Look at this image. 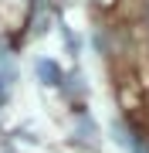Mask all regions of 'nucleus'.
I'll list each match as a JSON object with an SVG mask.
<instances>
[{
	"mask_svg": "<svg viewBox=\"0 0 149 153\" xmlns=\"http://www.w3.org/2000/svg\"><path fill=\"white\" fill-rule=\"evenodd\" d=\"M61 34H65V48H68V55H78V38L68 27H61Z\"/></svg>",
	"mask_w": 149,
	"mask_h": 153,
	"instance_id": "4",
	"label": "nucleus"
},
{
	"mask_svg": "<svg viewBox=\"0 0 149 153\" xmlns=\"http://www.w3.org/2000/svg\"><path fill=\"white\" fill-rule=\"evenodd\" d=\"M34 75H37V82H44V85H65V71H61V65L51 61V58H37Z\"/></svg>",
	"mask_w": 149,
	"mask_h": 153,
	"instance_id": "2",
	"label": "nucleus"
},
{
	"mask_svg": "<svg viewBox=\"0 0 149 153\" xmlns=\"http://www.w3.org/2000/svg\"><path fill=\"white\" fill-rule=\"evenodd\" d=\"M126 150H129V153H149V146L136 136V133H132V140H129V146H126Z\"/></svg>",
	"mask_w": 149,
	"mask_h": 153,
	"instance_id": "5",
	"label": "nucleus"
},
{
	"mask_svg": "<svg viewBox=\"0 0 149 153\" xmlns=\"http://www.w3.org/2000/svg\"><path fill=\"white\" fill-rule=\"evenodd\" d=\"M71 136H75L78 143H81V146H88V150L95 146V123H92L85 112H78V126L71 129Z\"/></svg>",
	"mask_w": 149,
	"mask_h": 153,
	"instance_id": "3",
	"label": "nucleus"
},
{
	"mask_svg": "<svg viewBox=\"0 0 149 153\" xmlns=\"http://www.w3.org/2000/svg\"><path fill=\"white\" fill-rule=\"evenodd\" d=\"M17 82V68H14V48L10 41L0 38V105L7 102V95H10V88Z\"/></svg>",
	"mask_w": 149,
	"mask_h": 153,
	"instance_id": "1",
	"label": "nucleus"
}]
</instances>
